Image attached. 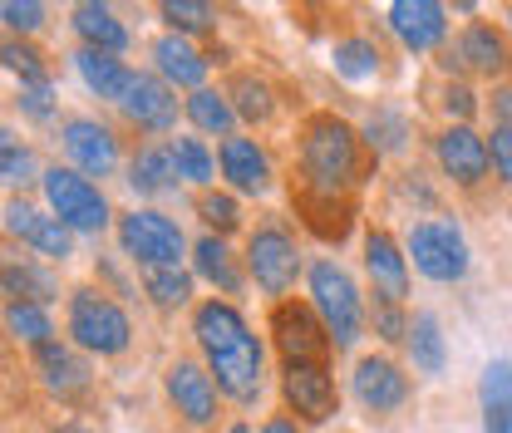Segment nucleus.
I'll return each mask as SVG.
<instances>
[{
    "label": "nucleus",
    "instance_id": "nucleus-1",
    "mask_svg": "<svg viewBox=\"0 0 512 433\" xmlns=\"http://www.w3.org/2000/svg\"><path fill=\"white\" fill-rule=\"evenodd\" d=\"M192 340L202 350V365L217 379L222 399L252 409L261 399V384H266V350L247 325V315L237 310V301H227V296L197 301L192 306Z\"/></svg>",
    "mask_w": 512,
    "mask_h": 433
},
{
    "label": "nucleus",
    "instance_id": "nucleus-2",
    "mask_svg": "<svg viewBox=\"0 0 512 433\" xmlns=\"http://www.w3.org/2000/svg\"><path fill=\"white\" fill-rule=\"evenodd\" d=\"M370 148L360 128H350L340 114H306L296 128V183L301 197H325V202H355L365 187Z\"/></svg>",
    "mask_w": 512,
    "mask_h": 433
},
{
    "label": "nucleus",
    "instance_id": "nucleus-3",
    "mask_svg": "<svg viewBox=\"0 0 512 433\" xmlns=\"http://www.w3.org/2000/svg\"><path fill=\"white\" fill-rule=\"evenodd\" d=\"M64 330H69V345H79L84 355H99V360H119L133 345V320L104 286L64 291Z\"/></svg>",
    "mask_w": 512,
    "mask_h": 433
},
{
    "label": "nucleus",
    "instance_id": "nucleus-4",
    "mask_svg": "<svg viewBox=\"0 0 512 433\" xmlns=\"http://www.w3.org/2000/svg\"><path fill=\"white\" fill-rule=\"evenodd\" d=\"M306 286H311V306L325 320L335 350H355L360 335H365V301H360V286L355 276L335 261V256H316L306 266Z\"/></svg>",
    "mask_w": 512,
    "mask_h": 433
},
{
    "label": "nucleus",
    "instance_id": "nucleus-5",
    "mask_svg": "<svg viewBox=\"0 0 512 433\" xmlns=\"http://www.w3.org/2000/svg\"><path fill=\"white\" fill-rule=\"evenodd\" d=\"M242 261H247V276L256 281V291L271 296V306L286 301L301 281V247H296V232L281 217H261L247 232V256Z\"/></svg>",
    "mask_w": 512,
    "mask_h": 433
},
{
    "label": "nucleus",
    "instance_id": "nucleus-6",
    "mask_svg": "<svg viewBox=\"0 0 512 433\" xmlns=\"http://www.w3.org/2000/svg\"><path fill=\"white\" fill-rule=\"evenodd\" d=\"M40 192L50 202V217H60L74 237H104L109 222H114V207H109L104 187L94 178H84V173H74V168H60V163L45 168Z\"/></svg>",
    "mask_w": 512,
    "mask_h": 433
},
{
    "label": "nucleus",
    "instance_id": "nucleus-7",
    "mask_svg": "<svg viewBox=\"0 0 512 433\" xmlns=\"http://www.w3.org/2000/svg\"><path fill=\"white\" fill-rule=\"evenodd\" d=\"M404 251H409L414 271L424 281H434V286L463 281L468 266H473V251H468V242H463V232H458L453 217H419V222H409Z\"/></svg>",
    "mask_w": 512,
    "mask_h": 433
},
{
    "label": "nucleus",
    "instance_id": "nucleus-8",
    "mask_svg": "<svg viewBox=\"0 0 512 433\" xmlns=\"http://www.w3.org/2000/svg\"><path fill=\"white\" fill-rule=\"evenodd\" d=\"M266 330H271L281 365H330V355H335V340L311 301H296V296L276 301L266 315Z\"/></svg>",
    "mask_w": 512,
    "mask_h": 433
},
{
    "label": "nucleus",
    "instance_id": "nucleus-9",
    "mask_svg": "<svg viewBox=\"0 0 512 433\" xmlns=\"http://www.w3.org/2000/svg\"><path fill=\"white\" fill-rule=\"evenodd\" d=\"M114 237H119V251H124L138 271H143V266H183V251H188L183 227H178L168 212H158V207L119 212Z\"/></svg>",
    "mask_w": 512,
    "mask_h": 433
},
{
    "label": "nucleus",
    "instance_id": "nucleus-10",
    "mask_svg": "<svg viewBox=\"0 0 512 433\" xmlns=\"http://www.w3.org/2000/svg\"><path fill=\"white\" fill-rule=\"evenodd\" d=\"M163 394H168V404L178 409V419L192 424V429H212L217 414H222V389H217V379H212V370H207L202 360H192V355H173V360H168Z\"/></svg>",
    "mask_w": 512,
    "mask_h": 433
},
{
    "label": "nucleus",
    "instance_id": "nucleus-11",
    "mask_svg": "<svg viewBox=\"0 0 512 433\" xmlns=\"http://www.w3.org/2000/svg\"><path fill=\"white\" fill-rule=\"evenodd\" d=\"M281 404L296 424H330L340 414V389L330 365H281Z\"/></svg>",
    "mask_w": 512,
    "mask_h": 433
},
{
    "label": "nucleus",
    "instance_id": "nucleus-12",
    "mask_svg": "<svg viewBox=\"0 0 512 433\" xmlns=\"http://www.w3.org/2000/svg\"><path fill=\"white\" fill-rule=\"evenodd\" d=\"M60 148L69 158V168L84 173V178H114V168H119V133L109 124H99V119H89V114L64 119Z\"/></svg>",
    "mask_w": 512,
    "mask_h": 433
},
{
    "label": "nucleus",
    "instance_id": "nucleus-13",
    "mask_svg": "<svg viewBox=\"0 0 512 433\" xmlns=\"http://www.w3.org/2000/svg\"><path fill=\"white\" fill-rule=\"evenodd\" d=\"M434 163H439V173L453 178V187H463V192L483 187L488 183V173H493L488 138H483L478 128H468V124H448V128L434 133Z\"/></svg>",
    "mask_w": 512,
    "mask_h": 433
},
{
    "label": "nucleus",
    "instance_id": "nucleus-14",
    "mask_svg": "<svg viewBox=\"0 0 512 433\" xmlns=\"http://www.w3.org/2000/svg\"><path fill=\"white\" fill-rule=\"evenodd\" d=\"M124 114L128 128L138 133H173L178 128V89L168 79H158L153 69H133L124 99L114 104Z\"/></svg>",
    "mask_w": 512,
    "mask_h": 433
},
{
    "label": "nucleus",
    "instance_id": "nucleus-15",
    "mask_svg": "<svg viewBox=\"0 0 512 433\" xmlns=\"http://www.w3.org/2000/svg\"><path fill=\"white\" fill-rule=\"evenodd\" d=\"M30 370L40 379V389H45L50 399H60V404H79V399L94 394V370H89L84 350L69 345V340L40 345V350L30 355Z\"/></svg>",
    "mask_w": 512,
    "mask_h": 433
},
{
    "label": "nucleus",
    "instance_id": "nucleus-16",
    "mask_svg": "<svg viewBox=\"0 0 512 433\" xmlns=\"http://www.w3.org/2000/svg\"><path fill=\"white\" fill-rule=\"evenodd\" d=\"M217 168L227 178V192H237V197H266L276 187L271 153L247 133H232L227 143H217Z\"/></svg>",
    "mask_w": 512,
    "mask_h": 433
},
{
    "label": "nucleus",
    "instance_id": "nucleus-17",
    "mask_svg": "<svg viewBox=\"0 0 512 433\" xmlns=\"http://www.w3.org/2000/svg\"><path fill=\"white\" fill-rule=\"evenodd\" d=\"M389 30L409 55H439L448 45V10L439 0H394Z\"/></svg>",
    "mask_w": 512,
    "mask_h": 433
},
{
    "label": "nucleus",
    "instance_id": "nucleus-18",
    "mask_svg": "<svg viewBox=\"0 0 512 433\" xmlns=\"http://www.w3.org/2000/svg\"><path fill=\"white\" fill-rule=\"evenodd\" d=\"M409 394H414V384H409V374H404L399 360H389V355H360V360H355V399H360L370 414L404 409Z\"/></svg>",
    "mask_w": 512,
    "mask_h": 433
},
{
    "label": "nucleus",
    "instance_id": "nucleus-19",
    "mask_svg": "<svg viewBox=\"0 0 512 433\" xmlns=\"http://www.w3.org/2000/svg\"><path fill=\"white\" fill-rule=\"evenodd\" d=\"M453 50H458L463 74H478V79H503L512 69V40L493 20H468L453 35Z\"/></svg>",
    "mask_w": 512,
    "mask_h": 433
},
{
    "label": "nucleus",
    "instance_id": "nucleus-20",
    "mask_svg": "<svg viewBox=\"0 0 512 433\" xmlns=\"http://www.w3.org/2000/svg\"><path fill=\"white\" fill-rule=\"evenodd\" d=\"M365 276H370V291L380 301L404 306V296H409V251L394 242L389 227H370L365 232Z\"/></svg>",
    "mask_w": 512,
    "mask_h": 433
},
{
    "label": "nucleus",
    "instance_id": "nucleus-21",
    "mask_svg": "<svg viewBox=\"0 0 512 433\" xmlns=\"http://www.w3.org/2000/svg\"><path fill=\"white\" fill-rule=\"evenodd\" d=\"M148 55H153V74L158 79H168L173 89H188V94H197V89H207V69H212V60L192 45L188 35H158L153 45H148Z\"/></svg>",
    "mask_w": 512,
    "mask_h": 433
},
{
    "label": "nucleus",
    "instance_id": "nucleus-22",
    "mask_svg": "<svg viewBox=\"0 0 512 433\" xmlns=\"http://www.w3.org/2000/svg\"><path fill=\"white\" fill-rule=\"evenodd\" d=\"M0 286H5V301H30V306H55L60 301V271L40 256H20L10 251L5 266H0Z\"/></svg>",
    "mask_w": 512,
    "mask_h": 433
},
{
    "label": "nucleus",
    "instance_id": "nucleus-23",
    "mask_svg": "<svg viewBox=\"0 0 512 433\" xmlns=\"http://www.w3.org/2000/svg\"><path fill=\"white\" fill-rule=\"evenodd\" d=\"M192 276L207 281L212 291H222L227 301L247 291V266H237L227 237H212V232H202V237L192 242Z\"/></svg>",
    "mask_w": 512,
    "mask_h": 433
},
{
    "label": "nucleus",
    "instance_id": "nucleus-24",
    "mask_svg": "<svg viewBox=\"0 0 512 433\" xmlns=\"http://www.w3.org/2000/svg\"><path fill=\"white\" fill-rule=\"evenodd\" d=\"M124 183L138 192V197H163V192H178V168H173V148L168 143H138L124 163Z\"/></svg>",
    "mask_w": 512,
    "mask_h": 433
},
{
    "label": "nucleus",
    "instance_id": "nucleus-25",
    "mask_svg": "<svg viewBox=\"0 0 512 433\" xmlns=\"http://www.w3.org/2000/svg\"><path fill=\"white\" fill-rule=\"evenodd\" d=\"M69 25H74V35H79L84 50L124 55L128 45H133V35H128L124 20L114 15V5H99V0H79V5L69 10Z\"/></svg>",
    "mask_w": 512,
    "mask_h": 433
},
{
    "label": "nucleus",
    "instance_id": "nucleus-26",
    "mask_svg": "<svg viewBox=\"0 0 512 433\" xmlns=\"http://www.w3.org/2000/svg\"><path fill=\"white\" fill-rule=\"evenodd\" d=\"M227 99H232L237 119L252 124V128H266L271 119H276V109H281L276 84H271L266 74H256V69H237V74L227 79Z\"/></svg>",
    "mask_w": 512,
    "mask_h": 433
},
{
    "label": "nucleus",
    "instance_id": "nucleus-27",
    "mask_svg": "<svg viewBox=\"0 0 512 433\" xmlns=\"http://www.w3.org/2000/svg\"><path fill=\"white\" fill-rule=\"evenodd\" d=\"M74 74L84 79V89L94 94V99H104V104H119L128 89V79H133V64H124L119 55H104V50H74Z\"/></svg>",
    "mask_w": 512,
    "mask_h": 433
},
{
    "label": "nucleus",
    "instance_id": "nucleus-28",
    "mask_svg": "<svg viewBox=\"0 0 512 433\" xmlns=\"http://www.w3.org/2000/svg\"><path fill=\"white\" fill-rule=\"evenodd\" d=\"M360 138H365L370 158L380 163V158H394V153H404V148H409V138H414V124H409V114H404L399 104H375V109L365 114V128H360Z\"/></svg>",
    "mask_w": 512,
    "mask_h": 433
},
{
    "label": "nucleus",
    "instance_id": "nucleus-29",
    "mask_svg": "<svg viewBox=\"0 0 512 433\" xmlns=\"http://www.w3.org/2000/svg\"><path fill=\"white\" fill-rule=\"evenodd\" d=\"M404 350H409V365L419 374H444L448 340H444V325H439L434 310H414V315H409V340H404Z\"/></svg>",
    "mask_w": 512,
    "mask_h": 433
},
{
    "label": "nucleus",
    "instance_id": "nucleus-30",
    "mask_svg": "<svg viewBox=\"0 0 512 433\" xmlns=\"http://www.w3.org/2000/svg\"><path fill=\"white\" fill-rule=\"evenodd\" d=\"M183 109H188V124L197 133H207V138H232L237 133V109H232V99H227V89H197L183 99Z\"/></svg>",
    "mask_w": 512,
    "mask_h": 433
},
{
    "label": "nucleus",
    "instance_id": "nucleus-31",
    "mask_svg": "<svg viewBox=\"0 0 512 433\" xmlns=\"http://www.w3.org/2000/svg\"><path fill=\"white\" fill-rule=\"evenodd\" d=\"M168 148H173V168H178V178L197 192H212L217 183V153L202 143V138H192V133H178V138H168Z\"/></svg>",
    "mask_w": 512,
    "mask_h": 433
},
{
    "label": "nucleus",
    "instance_id": "nucleus-32",
    "mask_svg": "<svg viewBox=\"0 0 512 433\" xmlns=\"http://www.w3.org/2000/svg\"><path fill=\"white\" fill-rule=\"evenodd\" d=\"M5 335H10L15 345H25L30 355H35L40 345L60 340V335H55V320H50V310H45V306H30V301H5Z\"/></svg>",
    "mask_w": 512,
    "mask_h": 433
},
{
    "label": "nucleus",
    "instance_id": "nucleus-33",
    "mask_svg": "<svg viewBox=\"0 0 512 433\" xmlns=\"http://www.w3.org/2000/svg\"><path fill=\"white\" fill-rule=\"evenodd\" d=\"M380 60L384 55L370 35H345V40H335V50H330V64H335V74H340L345 84L375 79V74H380Z\"/></svg>",
    "mask_w": 512,
    "mask_h": 433
},
{
    "label": "nucleus",
    "instance_id": "nucleus-34",
    "mask_svg": "<svg viewBox=\"0 0 512 433\" xmlns=\"http://www.w3.org/2000/svg\"><path fill=\"white\" fill-rule=\"evenodd\" d=\"M138 286H143V296L158 310L192 306V276L183 266H143V271H138Z\"/></svg>",
    "mask_w": 512,
    "mask_h": 433
},
{
    "label": "nucleus",
    "instance_id": "nucleus-35",
    "mask_svg": "<svg viewBox=\"0 0 512 433\" xmlns=\"http://www.w3.org/2000/svg\"><path fill=\"white\" fill-rule=\"evenodd\" d=\"M192 207H197V217H202V227L212 232V237H237L242 232V202H237V192H197L192 197Z\"/></svg>",
    "mask_w": 512,
    "mask_h": 433
},
{
    "label": "nucleus",
    "instance_id": "nucleus-36",
    "mask_svg": "<svg viewBox=\"0 0 512 433\" xmlns=\"http://www.w3.org/2000/svg\"><path fill=\"white\" fill-rule=\"evenodd\" d=\"M0 178L10 187V197H15L20 187H30L35 178H45V173H35V153H30V143H20L15 128L0 133Z\"/></svg>",
    "mask_w": 512,
    "mask_h": 433
},
{
    "label": "nucleus",
    "instance_id": "nucleus-37",
    "mask_svg": "<svg viewBox=\"0 0 512 433\" xmlns=\"http://www.w3.org/2000/svg\"><path fill=\"white\" fill-rule=\"evenodd\" d=\"M25 247L35 251L40 261H50V266H64V261L74 256V232L64 227L60 217H50V212H45V217L35 222V232L25 237Z\"/></svg>",
    "mask_w": 512,
    "mask_h": 433
},
{
    "label": "nucleus",
    "instance_id": "nucleus-38",
    "mask_svg": "<svg viewBox=\"0 0 512 433\" xmlns=\"http://www.w3.org/2000/svg\"><path fill=\"white\" fill-rule=\"evenodd\" d=\"M158 15L168 20L173 35H188V40L192 35H212V30H217V10L202 5V0H163Z\"/></svg>",
    "mask_w": 512,
    "mask_h": 433
},
{
    "label": "nucleus",
    "instance_id": "nucleus-39",
    "mask_svg": "<svg viewBox=\"0 0 512 433\" xmlns=\"http://www.w3.org/2000/svg\"><path fill=\"white\" fill-rule=\"evenodd\" d=\"M0 60H5V69H10V74H15V84H55V79H50V64H45V55H40L30 40H5Z\"/></svg>",
    "mask_w": 512,
    "mask_h": 433
},
{
    "label": "nucleus",
    "instance_id": "nucleus-40",
    "mask_svg": "<svg viewBox=\"0 0 512 433\" xmlns=\"http://www.w3.org/2000/svg\"><path fill=\"white\" fill-rule=\"evenodd\" d=\"M15 109H20V119H30V124L50 128L60 119V99H55V84H15Z\"/></svg>",
    "mask_w": 512,
    "mask_h": 433
},
{
    "label": "nucleus",
    "instance_id": "nucleus-41",
    "mask_svg": "<svg viewBox=\"0 0 512 433\" xmlns=\"http://www.w3.org/2000/svg\"><path fill=\"white\" fill-rule=\"evenodd\" d=\"M439 109H444L448 124H468L473 128V114H478V94L468 79H444L439 84Z\"/></svg>",
    "mask_w": 512,
    "mask_h": 433
},
{
    "label": "nucleus",
    "instance_id": "nucleus-42",
    "mask_svg": "<svg viewBox=\"0 0 512 433\" xmlns=\"http://www.w3.org/2000/svg\"><path fill=\"white\" fill-rule=\"evenodd\" d=\"M370 325H375V335H380L384 345H404L409 340V315L404 306H394V301H370Z\"/></svg>",
    "mask_w": 512,
    "mask_h": 433
},
{
    "label": "nucleus",
    "instance_id": "nucleus-43",
    "mask_svg": "<svg viewBox=\"0 0 512 433\" xmlns=\"http://www.w3.org/2000/svg\"><path fill=\"white\" fill-rule=\"evenodd\" d=\"M0 20H5L10 40H30L45 25V5H35V0H5L0 5Z\"/></svg>",
    "mask_w": 512,
    "mask_h": 433
},
{
    "label": "nucleus",
    "instance_id": "nucleus-44",
    "mask_svg": "<svg viewBox=\"0 0 512 433\" xmlns=\"http://www.w3.org/2000/svg\"><path fill=\"white\" fill-rule=\"evenodd\" d=\"M394 192H399L404 202H414V212H419V217H439V192L429 187V178H424L419 168L399 173V178H394Z\"/></svg>",
    "mask_w": 512,
    "mask_h": 433
},
{
    "label": "nucleus",
    "instance_id": "nucleus-45",
    "mask_svg": "<svg viewBox=\"0 0 512 433\" xmlns=\"http://www.w3.org/2000/svg\"><path fill=\"white\" fill-rule=\"evenodd\" d=\"M40 217H45V212H40L35 202H25V197H5V237H10V242L25 247V237L35 232Z\"/></svg>",
    "mask_w": 512,
    "mask_h": 433
},
{
    "label": "nucleus",
    "instance_id": "nucleus-46",
    "mask_svg": "<svg viewBox=\"0 0 512 433\" xmlns=\"http://www.w3.org/2000/svg\"><path fill=\"white\" fill-rule=\"evenodd\" d=\"M488 153H493V173L512 187V128H493L488 133Z\"/></svg>",
    "mask_w": 512,
    "mask_h": 433
},
{
    "label": "nucleus",
    "instance_id": "nucleus-47",
    "mask_svg": "<svg viewBox=\"0 0 512 433\" xmlns=\"http://www.w3.org/2000/svg\"><path fill=\"white\" fill-rule=\"evenodd\" d=\"M483 409V433H512V399L503 404H478Z\"/></svg>",
    "mask_w": 512,
    "mask_h": 433
},
{
    "label": "nucleus",
    "instance_id": "nucleus-48",
    "mask_svg": "<svg viewBox=\"0 0 512 433\" xmlns=\"http://www.w3.org/2000/svg\"><path fill=\"white\" fill-rule=\"evenodd\" d=\"M488 109H493V128H512V84H498V89H493Z\"/></svg>",
    "mask_w": 512,
    "mask_h": 433
},
{
    "label": "nucleus",
    "instance_id": "nucleus-49",
    "mask_svg": "<svg viewBox=\"0 0 512 433\" xmlns=\"http://www.w3.org/2000/svg\"><path fill=\"white\" fill-rule=\"evenodd\" d=\"M256 433H301V424H296V419H291V414L281 409V414H266V419H261V429H256Z\"/></svg>",
    "mask_w": 512,
    "mask_h": 433
},
{
    "label": "nucleus",
    "instance_id": "nucleus-50",
    "mask_svg": "<svg viewBox=\"0 0 512 433\" xmlns=\"http://www.w3.org/2000/svg\"><path fill=\"white\" fill-rule=\"evenodd\" d=\"M50 433H99V429H89V424H79V419H64V424H55Z\"/></svg>",
    "mask_w": 512,
    "mask_h": 433
},
{
    "label": "nucleus",
    "instance_id": "nucleus-51",
    "mask_svg": "<svg viewBox=\"0 0 512 433\" xmlns=\"http://www.w3.org/2000/svg\"><path fill=\"white\" fill-rule=\"evenodd\" d=\"M222 433H252V424H242V419H237V424H227Z\"/></svg>",
    "mask_w": 512,
    "mask_h": 433
}]
</instances>
